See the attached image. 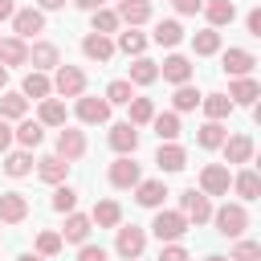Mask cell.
Instances as JSON below:
<instances>
[{
  "label": "cell",
  "instance_id": "obj_47",
  "mask_svg": "<svg viewBox=\"0 0 261 261\" xmlns=\"http://www.w3.org/2000/svg\"><path fill=\"white\" fill-rule=\"evenodd\" d=\"M159 261H192V257H188V249H184V245H175V241H167V245L159 249Z\"/></svg>",
  "mask_w": 261,
  "mask_h": 261
},
{
  "label": "cell",
  "instance_id": "obj_31",
  "mask_svg": "<svg viewBox=\"0 0 261 261\" xmlns=\"http://www.w3.org/2000/svg\"><path fill=\"white\" fill-rule=\"evenodd\" d=\"M228 188H232V192H237L241 200H257V196H261V175L245 167L241 175H232V184H228Z\"/></svg>",
  "mask_w": 261,
  "mask_h": 261
},
{
  "label": "cell",
  "instance_id": "obj_33",
  "mask_svg": "<svg viewBox=\"0 0 261 261\" xmlns=\"http://www.w3.org/2000/svg\"><path fill=\"white\" fill-rule=\"evenodd\" d=\"M126 82H130V86H151V82H159V65H155L151 57H135Z\"/></svg>",
  "mask_w": 261,
  "mask_h": 261
},
{
  "label": "cell",
  "instance_id": "obj_53",
  "mask_svg": "<svg viewBox=\"0 0 261 261\" xmlns=\"http://www.w3.org/2000/svg\"><path fill=\"white\" fill-rule=\"evenodd\" d=\"M37 8L41 12H57V8H65V0H37Z\"/></svg>",
  "mask_w": 261,
  "mask_h": 261
},
{
  "label": "cell",
  "instance_id": "obj_23",
  "mask_svg": "<svg viewBox=\"0 0 261 261\" xmlns=\"http://www.w3.org/2000/svg\"><path fill=\"white\" fill-rule=\"evenodd\" d=\"M204 16H208V29L232 24L237 20V4L232 0H204Z\"/></svg>",
  "mask_w": 261,
  "mask_h": 261
},
{
  "label": "cell",
  "instance_id": "obj_27",
  "mask_svg": "<svg viewBox=\"0 0 261 261\" xmlns=\"http://www.w3.org/2000/svg\"><path fill=\"white\" fill-rule=\"evenodd\" d=\"M200 106H204V114H208L212 122H224V118L232 114V98H228V94H200Z\"/></svg>",
  "mask_w": 261,
  "mask_h": 261
},
{
  "label": "cell",
  "instance_id": "obj_45",
  "mask_svg": "<svg viewBox=\"0 0 261 261\" xmlns=\"http://www.w3.org/2000/svg\"><path fill=\"white\" fill-rule=\"evenodd\" d=\"M61 249H65L61 232H37V253H41V257H57Z\"/></svg>",
  "mask_w": 261,
  "mask_h": 261
},
{
  "label": "cell",
  "instance_id": "obj_38",
  "mask_svg": "<svg viewBox=\"0 0 261 261\" xmlns=\"http://www.w3.org/2000/svg\"><path fill=\"white\" fill-rule=\"evenodd\" d=\"M114 49H122L126 57H143V49H147V37H143V33H135V29H126V33H118Z\"/></svg>",
  "mask_w": 261,
  "mask_h": 261
},
{
  "label": "cell",
  "instance_id": "obj_6",
  "mask_svg": "<svg viewBox=\"0 0 261 261\" xmlns=\"http://www.w3.org/2000/svg\"><path fill=\"white\" fill-rule=\"evenodd\" d=\"M37 33H45V12H41V8H16V12H12V37L29 41V37H37Z\"/></svg>",
  "mask_w": 261,
  "mask_h": 261
},
{
  "label": "cell",
  "instance_id": "obj_5",
  "mask_svg": "<svg viewBox=\"0 0 261 261\" xmlns=\"http://www.w3.org/2000/svg\"><path fill=\"white\" fill-rule=\"evenodd\" d=\"M179 212L188 216V224H204V220H212V204H208V196L196 192V188L179 192Z\"/></svg>",
  "mask_w": 261,
  "mask_h": 261
},
{
  "label": "cell",
  "instance_id": "obj_15",
  "mask_svg": "<svg viewBox=\"0 0 261 261\" xmlns=\"http://www.w3.org/2000/svg\"><path fill=\"white\" fill-rule=\"evenodd\" d=\"M253 65H257V57H253L249 49H224V53H220V69L232 73V77H245Z\"/></svg>",
  "mask_w": 261,
  "mask_h": 261
},
{
  "label": "cell",
  "instance_id": "obj_26",
  "mask_svg": "<svg viewBox=\"0 0 261 261\" xmlns=\"http://www.w3.org/2000/svg\"><path fill=\"white\" fill-rule=\"evenodd\" d=\"M20 94H24V98H33V102H41V98H49V94H53V82H49L41 69H29V73H24Z\"/></svg>",
  "mask_w": 261,
  "mask_h": 261
},
{
  "label": "cell",
  "instance_id": "obj_54",
  "mask_svg": "<svg viewBox=\"0 0 261 261\" xmlns=\"http://www.w3.org/2000/svg\"><path fill=\"white\" fill-rule=\"evenodd\" d=\"M77 8H86V12H94V8H102V0H73Z\"/></svg>",
  "mask_w": 261,
  "mask_h": 261
},
{
  "label": "cell",
  "instance_id": "obj_39",
  "mask_svg": "<svg viewBox=\"0 0 261 261\" xmlns=\"http://www.w3.org/2000/svg\"><path fill=\"white\" fill-rule=\"evenodd\" d=\"M171 102H175V114H184V110H196V106H200V90H196L192 82H184V86H175Z\"/></svg>",
  "mask_w": 261,
  "mask_h": 261
},
{
  "label": "cell",
  "instance_id": "obj_8",
  "mask_svg": "<svg viewBox=\"0 0 261 261\" xmlns=\"http://www.w3.org/2000/svg\"><path fill=\"white\" fill-rule=\"evenodd\" d=\"M77 118L86 126H98L110 118V102L106 98H94V94H77Z\"/></svg>",
  "mask_w": 261,
  "mask_h": 261
},
{
  "label": "cell",
  "instance_id": "obj_51",
  "mask_svg": "<svg viewBox=\"0 0 261 261\" xmlns=\"http://www.w3.org/2000/svg\"><path fill=\"white\" fill-rule=\"evenodd\" d=\"M12 147V126H8V118H0V151H8Z\"/></svg>",
  "mask_w": 261,
  "mask_h": 261
},
{
  "label": "cell",
  "instance_id": "obj_28",
  "mask_svg": "<svg viewBox=\"0 0 261 261\" xmlns=\"http://www.w3.org/2000/svg\"><path fill=\"white\" fill-rule=\"evenodd\" d=\"M65 171H69V163H65L61 155H45V159H37V175H41L45 184H65Z\"/></svg>",
  "mask_w": 261,
  "mask_h": 261
},
{
  "label": "cell",
  "instance_id": "obj_12",
  "mask_svg": "<svg viewBox=\"0 0 261 261\" xmlns=\"http://www.w3.org/2000/svg\"><path fill=\"white\" fill-rule=\"evenodd\" d=\"M167 196H171V192H167L163 179H139V184H135V200H139L143 208H163Z\"/></svg>",
  "mask_w": 261,
  "mask_h": 261
},
{
  "label": "cell",
  "instance_id": "obj_18",
  "mask_svg": "<svg viewBox=\"0 0 261 261\" xmlns=\"http://www.w3.org/2000/svg\"><path fill=\"white\" fill-rule=\"evenodd\" d=\"M0 65H4V69L29 65V41H20V37H0Z\"/></svg>",
  "mask_w": 261,
  "mask_h": 261
},
{
  "label": "cell",
  "instance_id": "obj_25",
  "mask_svg": "<svg viewBox=\"0 0 261 261\" xmlns=\"http://www.w3.org/2000/svg\"><path fill=\"white\" fill-rule=\"evenodd\" d=\"M90 220H94L98 228H118V224H122V208H118V200H98L94 212H90Z\"/></svg>",
  "mask_w": 261,
  "mask_h": 261
},
{
  "label": "cell",
  "instance_id": "obj_36",
  "mask_svg": "<svg viewBox=\"0 0 261 261\" xmlns=\"http://www.w3.org/2000/svg\"><path fill=\"white\" fill-rule=\"evenodd\" d=\"M29 171H33V155H29L24 147H20V151H12V155L4 159V175H12V179H24Z\"/></svg>",
  "mask_w": 261,
  "mask_h": 261
},
{
  "label": "cell",
  "instance_id": "obj_42",
  "mask_svg": "<svg viewBox=\"0 0 261 261\" xmlns=\"http://www.w3.org/2000/svg\"><path fill=\"white\" fill-rule=\"evenodd\" d=\"M29 98L24 94H0V118H24Z\"/></svg>",
  "mask_w": 261,
  "mask_h": 261
},
{
  "label": "cell",
  "instance_id": "obj_56",
  "mask_svg": "<svg viewBox=\"0 0 261 261\" xmlns=\"http://www.w3.org/2000/svg\"><path fill=\"white\" fill-rule=\"evenodd\" d=\"M4 82H8V69H4V65H0V90H4Z\"/></svg>",
  "mask_w": 261,
  "mask_h": 261
},
{
  "label": "cell",
  "instance_id": "obj_52",
  "mask_svg": "<svg viewBox=\"0 0 261 261\" xmlns=\"http://www.w3.org/2000/svg\"><path fill=\"white\" fill-rule=\"evenodd\" d=\"M12 12H16V0H0V20H12Z\"/></svg>",
  "mask_w": 261,
  "mask_h": 261
},
{
  "label": "cell",
  "instance_id": "obj_48",
  "mask_svg": "<svg viewBox=\"0 0 261 261\" xmlns=\"http://www.w3.org/2000/svg\"><path fill=\"white\" fill-rule=\"evenodd\" d=\"M77 261H110V253L102 245H82L77 249Z\"/></svg>",
  "mask_w": 261,
  "mask_h": 261
},
{
  "label": "cell",
  "instance_id": "obj_34",
  "mask_svg": "<svg viewBox=\"0 0 261 261\" xmlns=\"http://www.w3.org/2000/svg\"><path fill=\"white\" fill-rule=\"evenodd\" d=\"M151 126H155L159 143H175V139H179V114H175V110H167V114H155V118H151Z\"/></svg>",
  "mask_w": 261,
  "mask_h": 261
},
{
  "label": "cell",
  "instance_id": "obj_50",
  "mask_svg": "<svg viewBox=\"0 0 261 261\" xmlns=\"http://www.w3.org/2000/svg\"><path fill=\"white\" fill-rule=\"evenodd\" d=\"M245 29H249L253 37H261V8H253V12L245 16Z\"/></svg>",
  "mask_w": 261,
  "mask_h": 261
},
{
  "label": "cell",
  "instance_id": "obj_9",
  "mask_svg": "<svg viewBox=\"0 0 261 261\" xmlns=\"http://www.w3.org/2000/svg\"><path fill=\"white\" fill-rule=\"evenodd\" d=\"M57 155H61L65 163L82 159V155H86V135L73 130V126H61V130H57Z\"/></svg>",
  "mask_w": 261,
  "mask_h": 261
},
{
  "label": "cell",
  "instance_id": "obj_35",
  "mask_svg": "<svg viewBox=\"0 0 261 261\" xmlns=\"http://www.w3.org/2000/svg\"><path fill=\"white\" fill-rule=\"evenodd\" d=\"M224 135H228V130H224L220 122H212V118H208V122H204V126L196 130V143H200L204 151H216V147L224 143Z\"/></svg>",
  "mask_w": 261,
  "mask_h": 261
},
{
  "label": "cell",
  "instance_id": "obj_11",
  "mask_svg": "<svg viewBox=\"0 0 261 261\" xmlns=\"http://www.w3.org/2000/svg\"><path fill=\"white\" fill-rule=\"evenodd\" d=\"M106 143H110L118 155H135V147H139V126H130V122H114L110 135H106Z\"/></svg>",
  "mask_w": 261,
  "mask_h": 261
},
{
  "label": "cell",
  "instance_id": "obj_29",
  "mask_svg": "<svg viewBox=\"0 0 261 261\" xmlns=\"http://www.w3.org/2000/svg\"><path fill=\"white\" fill-rule=\"evenodd\" d=\"M37 122H41V126H65V102H61V98H41Z\"/></svg>",
  "mask_w": 261,
  "mask_h": 261
},
{
  "label": "cell",
  "instance_id": "obj_10",
  "mask_svg": "<svg viewBox=\"0 0 261 261\" xmlns=\"http://www.w3.org/2000/svg\"><path fill=\"white\" fill-rule=\"evenodd\" d=\"M29 61H33V69H57L61 65V49L53 45V41H33L29 45Z\"/></svg>",
  "mask_w": 261,
  "mask_h": 261
},
{
  "label": "cell",
  "instance_id": "obj_57",
  "mask_svg": "<svg viewBox=\"0 0 261 261\" xmlns=\"http://www.w3.org/2000/svg\"><path fill=\"white\" fill-rule=\"evenodd\" d=\"M204 261H228V257H220V253H212V257H204Z\"/></svg>",
  "mask_w": 261,
  "mask_h": 261
},
{
  "label": "cell",
  "instance_id": "obj_3",
  "mask_svg": "<svg viewBox=\"0 0 261 261\" xmlns=\"http://www.w3.org/2000/svg\"><path fill=\"white\" fill-rule=\"evenodd\" d=\"M192 224H188V216L184 212H167V208H155V220H151V232L167 245V241H179L184 232H188Z\"/></svg>",
  "mask_w": 261,
  "mask_h": 261
},
{
  "label": "cell",
  "instance_id": "obj_14",
  "mask_svg": "<svg viewBox=\"0 0 261 261\" xmlns=\"http://www.w3.org/2000/svg\"><path fill=\"white\" fill-rule=\"evenodd\" d=\"M24 216H29L24 192H4V196H0V224H20Z\"/></svg>",
  "mask_w": 261,
  "mask_h": 261
},
{
  "label": "cell",
  "instance_id": "obj_46",
  "mask_svg": "<svg viewBox=\"0 0 261 261\" xmlns=\"http://www.w3.org/2000/svg\"><path fill=\"white\" fill-rule=\"evenodd\" d=\"M228 261H261V245L257 241H241L237 237V249H232V257Z\"/></svg>",
  "mask_w": 261,
  "mask_h": 261
},
{
  "label": "cell",
  "instance_id": "obj_1",
  "mask_svg": "<svg viewBox=\"0 0 261 261\" xmlns=\"http://www.w3.org/2000/svg\"><path fill=\"white\" fill-rule=\"evenodd\" d=\"M114 232H118V237H114V253H118L122 261H139L143 249H147V232H143L139 224H118Z\"/></svg>",
  "mask_w": 261,
  "mask_h": 261
},
{
  "label": "cell",
  "instance_id": "obj_32",
  "mask_svg": "<svg viewBox=\"0 0 261 261\" xmlns=\"http://www.w3.org/2000/svg\"><path fill=\"white\" fill-rule=\"evenodd\" d=\"M192 53H196V57H212V53H220V29L192 33Z\"/></svg>",
  "mask_w": 261,
  "mask_h": 261
},
{
  "label": "cell",
  "instance_id": "obj_7",
  "mask_svg": "<svg viewBox=\"0 0 261 261\" xmlns=\"http://www.w3.org/2000/svg\"><path fill=\"white\" fill-rule=\"evenodd\" d=\"M228 184H232V175H228L224 163H208L200 171V192L204 196H228Z\"/></svg>",
  "mask_w": 261,
  "mask_h": 261
},
{
  "label": "cell",
  "instance_id": "obj_17",
  "mask_svg": "<svg viewBox=\"0 0 261 261\" xmlns=\"http://www.w3.org/2000/svg\"><path fill=\"white\" fill-rule=\"evenodd\" d=\"M143 175H139V163L130 159V155H118L114 163H110V184L114 188H135Z\"/></svg>",
  "mask_w": 261,
  "mask_h": 261
},
{
  "label": "cell",
  "instance_id": "obj_20",
  "mask_svg": "<svg viewBox=\"0 0 261 261\" xmlns=\"http://www.w3.org/2000/svg\"><path fill=\"white\" fill-rule=\"evenodd\" d=\"M82 53H86L90 61H110V57H114V41H110L106 33H86V37H82Z\"/></svg>",
  "mask_w": 261,
  "mask_h": 261
},
{
  "label": "cell",
  "instance_id": "obj_49",
  "mask_svg": "<svg viewBox=\"0 0 261 261\" xmlns=\"http://www.w3.org/2000/svg\"><path fill=\"white\" fill-rule=\"evenodd\" d=\"M171 4H175V12H179V16H196V12L204 8V0H171Z\"/></svg>",
  "mask_w": 261,
  "mask_h": 261
},
{
  "label": "cell",
  "instance_id": "obj_44",
  "mask_svg": "<svg viewBox=\"0 0 261 261\" xmlns=\"http://www.w3.org/2000/svg\"><path fill=\"white\" fill-rule=\"evenodd\" d=\"M77 208V192L69 184H53V212H73Z\"/></svg>",
  "mask_w": 261,
  "mask_h": 261
},
{
  "label": "cell",
  "instance_id": "obj_55",
  "mask_svg": "<svg viewBox=\"0 0 261 261\" xmlns=\"http://www.w3.org/2000/svg\"><path fill=\"white\" fill-rule=\"evenodd\" d=\"M16 261H49V257H41V253H20Z\"/></svg>",
  "mask_w": 261,
  "mask_h": 261
},
{
  "label": "cell",
  "instance_id": "obj_22",
  "mask_svg": "<svg viewBox=\"0 0 261 261\" xmlns=\"http://www.w3.org/2000/svg\"><path fill=\"white\" fill-rule=\"evenodd\" d=\"M155 163H159V171H184V167H188V151H184L179 143H159Z\"/></svg>",
  "mask_w": 261,
  "mask_h": 261
},
{
  "label": "cell",
  "instance_id": "obj_37",
  "mask_svg": "<svg viewBox=\"0 0 261 261\" xmlns=\"http://www.w3.org/2000/svg\"><path fill=\"white\" fill-rule=\"evenodd\" d=\"M184 41V29H179V20H159L155 24V45H167V49H175Z\"/></svg>",
  "mask_w": 261,
  "mask_h": 261
},
{
  "label": "cell",
  "instance_id": "obj_40",
  "mask_svg": "<svg viewBox=\"0 0 261 261\" xmlns=\"http://www.w3.org/2000/svg\"><path fill=\"white\" fill-rule=\"evenodd\" d=\"M90 24H94V33H106V37H110V33H118L122 20H118V12H110V8H94V12H90Z\"/></svg>",
  "mask_w": 261,
  "mask_h": 261
},
{
  "label": "cell",
  "instance_id": "obj_13",
  "mask_svg": "<svg viewBox=\"0 0 261 261\" xmlns=\"http://www.w3.org/2000/svg\"><path fill=\"white\" fill-rule=\"evenodd\" d=\"M90 228H94V220H90V216H82V212H65L61 241H65V245H86V241H90Z\"/></svg>",
  "mask_w": 261,
  "mask_h": 261
},
{
  "label": "cell",
  "instance_id": "obj_41",
  "mask_svg": "<svg viewBox=\"0 0 261 261\" xmlns=\"http://www.w3.org/2000/svg\"><path fill=\"white\" fill-rule=\"evenodd\" d=\"M102 98H106L110 106H126V102L135 98V90H130V82H126V77H114V82L106 86V94H102Z\"/></svg>",
  "mask_w": 261,
  "mask_h": 261
},
{
  "label": "cell",
  "instance_id": "obj_24",
  "mask_svg": "<svg viewBox=\"0 0 261 261\" xmlns=\"http://www.w3.org/2000/svg\"><path fill=\"white\" fill-rule=\"evenodd\" d=\"M228 98H232V106H253L257 98H261V86L245 73V77H232V86H228Z\"/></svg>",
  "mask_w": 261,
  "mask_h": 261
},
{
  "label": "cell",
  "instance_id": "obj_4",
  "mask_svg": "<svg viewBox=\"0 0 261 261\" xmlns=\"http://www.w3.org/2000/svg\"><path fill=\"white\" fill-rule=\"evenodd\" d=\"M53 94H61V98L86 94V73H82L77 65H57V73H53Z\"/></svg>",
  "mask_w": 261,
  "mask_h": 261
},
{
  "label": "cell",
  "instance_id": "obj_43",
  "mask_svg": "<svg viewBox=\"0 0 261 261\" xmlns=\"http://www.w3.org/2000/svg\"><path fill=\"white\" fill-rule=\"evenodd\" d=\"M126 106H130V118H126L130 126H147V122L155 118V106H151V98H130Z\"/></svg>",
  "mask_w": 261,
  "mask_h": 261
},
{
  "label": "cell",
  "instance_id": "obj_30",
  "mask_svg": "<svg viewBox=\"0 0 261 261\" xmlns=\"http://www.w3.org/2000/svg\"><path fill=\"white\" fill-rule=\"evenodd\" d=\"M12 139H16L24 151H33V147H41V139H45V126H41V122H33V118H20V126L12 130Z\"/></svg>",
  "mask_w": 261,
  "mask_h": 261
},
{
  "label": "cell",
  "instance_id": "obj_19",
  "mask_svg": "<svg viewBox=\"0 0 261 261\" xmlns=\"http://www.w3.org/2000/svg\"><path fill=\"white\" fill-rule=\"evenodd\" d=\"M118 20L122 24H130V29H139V24H147L151 20V0H118Z\"/></svg>",
  "mask_w": 261,
  "mask_h": 261
},
{
  "label": "cell",
  "instance_id": "obj_21",
  "mask_svg": "<svg viewBox=\"0 0 261 261\" xmlns=\"http://www.w3.org/2000/svg\"><path fill=\"white\" fill-rule=\"evenodd\" d=\"M220 151H224L228 163H249V159H253V139H249V135H224Z\"/></svg>",
  "mask_w": 261,
  "mask_h": 261
},
{
  "label": "cell",
  "instance_id": "obj_2",
  "mask_svg": "<svg viewBox=\"0 0 261 261\" xmlns=\"http://www.w3.org/2000/svg\"><path fill=\"white\" fill-rule=\"evenodd\" d=\"M212 220H216V232H220V237H232V241L249 228V212H245V204H224V208L212 212Z\"/></svg>",
  "mask_w": 261,
  "mask_h": 261
},
{
  "label": "cell",
  "instance_id": "obj_16",
  "mask_svg": "<svg viewBox=\"0 0 261 261\" xmlns=\"http://www.w3.org/2000/svg\"><path fill=\"white\" fill-rule=\"evenodd\" d=\"M159 77H167L171 86H184V82H192V61H188L184 53H171V57H163V65H159Z\"/></svg>",
  "mask_w": 261,
  "mask_h": 261
}]
</instances>
